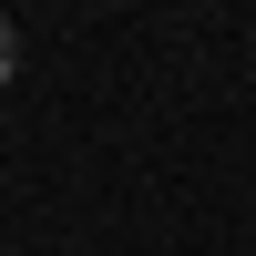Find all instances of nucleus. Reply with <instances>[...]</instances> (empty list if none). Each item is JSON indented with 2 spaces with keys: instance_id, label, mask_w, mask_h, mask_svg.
<instances>
[{
  "instance_id": "f257e3e1",
  "label": "nucleus",
  "mask_w": 256,
  "mask_h": 256,
  "mask_svg": "<svg viewBox=\"0 0 256 256\" xmlns=\"http://www.w3.org/2000/svg\"><path fill=\"white\" fill-rule=\"evenodd\" d=\"M10 62H20V31H10V10H0V82H10Z\"/></svg>"
}]
</instances>
